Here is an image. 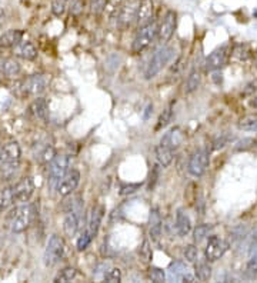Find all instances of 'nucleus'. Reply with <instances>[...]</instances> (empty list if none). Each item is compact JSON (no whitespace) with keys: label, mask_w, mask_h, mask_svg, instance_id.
Masks as SVG:
<instances>
[{"label":"nucleus","mask_w":257,"mask_h":283,"mask_svg":"<svg viewBox=\"0 0 257 283\" xmlns=\"http://www.w3.org/2000/svg\"><path fill=\"white\" fill-rule=\"evenodd\" d=\"M67 1L69 0H53L52 3V12L55 16H62L67 7Z\"/></svg>","instance_id":"58836bf2"},{"label":"nucleus","mask_w":257,"mask_h":283,"mask_svg":"<svg viewBox=\"0 0 257 283\" xmlns=\"http://www.w3.org/2000/svg\"><path fill=\"white\" fill-rule=\"evenodd\" d=\"M149 278L151 279V282L162 283L166 281V273L160 267H151L149 270Z\"/></svg>","instance_id":"c9c22d12"},{"label":"nucleus","mask_w":257,"mask_h":283,"mask_svg":"<svg viewBox=\"0 0 257 283\" xmlns=\"http://www.w3.org/2000/svg\"><path fill=\"white\" fill-rule=\"evenodd\" d=\"M64 253H66V245H64V240L57 236V235H52L50 239L47 242V246H46V250H44V264L52 267L55 266L56 263L62 261L64 258Z\"/></svg>","instance_id":"f03ea898"},{"label":"nucleus","mask_w":257,"mask_h":283,"mask_svg":"<svg viewBox=\"0 0 257 283\" xmlns=\"http://www.w3.org/2000/svg\"><path fill=\"white\" fill-rule=\"evenodd\" d=\"M23 39V32L19 29H10L6 33L0 36V47L1 49H10L20 43Z\"/></svg>","instance_id":"412c9836"},{"label":"nucleus","mask_w":257,"mask_h":283,"mask_svg":"<svg viewBox=\"0 0 257 283\" xmlns=\"http://www.w3.org/2000/svg\"><path fill=\"white\" fill-rule=\"evenodd\" d=\"M156 33H157V27H156L154 22H150L142 27H139V32H137V35L133 40V46H131L133 53H140L146 47H149L151 42L154 40Z\"/></svg>","instance_id":"39448f33"},{"label":"nucleus","mask_w":257,"mask_h":283,"mask_svg":"<svg viewBox=\"0 0 257 283\" xmlns=\"http://www.w3.org/2000/svg\"><path fill=\"white\" fill-rule=\"evenodd\" d=\"M35 192V182L32 177L26 176L20 179L15 186H13V195L15 202H27Z\"/></svg>","instance_id":"9b49d317"},{"label":"nucleus","mask_w":257,"mask_h":283,"mask_svg":"<svg viewBox=\"0 0 257 283\" xmlns=\"http://www.w3.org/2000/svg\"><path fill=\"white\" fill-rule=\"evenodd\" d=\"M252 247H253V249L257 247V229L256 232L253 233V236H252Z\"/></svg>","instance_id":"de8ad7c7"},{"label":"nucleus","mask_w":257,"mask_h":283,"mask_svg":"<svg viewBox=\"0 0 257 283\" xmlns=\"http://www.w3.org/2000/svg\"><path fill=\"white\" fill-rule=\"evenodd\" d=\"M227 250V243L219 236H210L207 240V246L204 249V256L209 262H216L220 259Z\"/></svg>","instance_id":"9d476101"},{"label":"nucleus","mask_w":257,"mask_h":283,"mask_svg":"<svg viewBox=\"0 0 257 283\" xmlns=\"http://www.w3.org/2000/svg\"><path fill=\"white\" fill-rule=\"evenodd\" d=\"M92 240H93V236L89 233V230H85L82 235H80V238L77 239V250H85L89 247V245L92 243Z\"/></svg>","instance_id":"4c0bfd02"},{"label":"nucleus","mask_w":257,"mask_h":283,"mask_svg":"<svg viewBox=\"0 0 257 283\" xmlns=\"http://www.w3.org/2000/svg\"><path fill=\"white\" fill-rule=\"evenodd\" d=\"M20 55L26 60H35L37 57V49L32 42H23L20 46Z\"/></svg>","instance_id":"c85d7f7f"},{"label":"nucleus","mask_w":257,"mask_h":283,"mask_svg":"<svg viewBox=\"0 0 257 283\" xmlns=\"http://www.w3.org/2000/svg\"><path fill=\"white\" fill-rule=\"evenodd\" d=\"M162 229H163V220H162L160 210L157 208H153L149 215V235L154 242L160 239Z\"/></svg>","instance_id":"4468645a"},{"label":"nucleus","mask_w":257,"mask_h":283,"mask_svg":"<svg viewBox=\"0 0 257 283\" xmlns=\"http://www.w3.org/2000/svg\"><path fill=\"white\" fill-rule=\"evenodd\" d=\"M76 276H77V270H76L74 267L69 266V267H64V269H62V270L57 273V276L55 278V282L56 283L72 282L73 279H76Z\"/></svg>","instance_id":"cd10ccee"},{"label":"nucleus","mask_w":257,"mask_h":283,"mask_svg":"<svg viewBox=\"0 0 257 283\" xmlns=\"http://www.w3.org/2000/svg\"><path fill=\"white\" fill-rule=\"evenodd\" d=\"M239 129L244 132H255L257 131V113H252V114H246L243 116L239 123H237Z\"/></svg>","instance_id":"bb28decb"},{"label":"nucleus","mask_w":257,"mask_h":283,"mask_svg":"<svg viewBox=\"0 0 257 283\" xmlns=\"http://www.w3.org/2000/svg\"><path fill=\"white\" fill-rule=\"evenodd\" d=\"M180 281H182V282H190V283H193V282H197V278H196L194 275H190L189 272H186V273H183V275H182V278H180Z\"/></svg>","instance_id":"49530a36"},{"label":"nucleus","mask_w":257,"mask_h":283,"mask_svg":"<svg viewBox=\"0 0 257 283\" xmlns=\"http://www.w3.org/2000/svg\"><path fill=\"white\" fill-rule=\"evenodd\" d=\"M154 15V4L153 0H140L137 6V13H136V22L139 27L151 22Z\"/></svg>","instance_id":"ddd939ff"},{"label":"nucleus","mask_w":257,"mask_h":283,"mask_svg":"<svg viewBox=\"0 0 257 283\" xmlns=\"http://www.w3.org/2000/svg\"><path fill=\"white\" fill-rule=\"evenodd\" d=\"M200 82H202V75H200V72L193 70L192 73H190V76L187 77V82H186V93H192V92H194L197 87L200 86Z\"/></svg>","instance_id":"7c9ffc66"},{"label":"nucleus","mask_w":257,"mask_h":283,"mask_svg":"<svg viewBox=\"0 0 257 283\" xmlns=\"http://www.w3.org/2000/svg\"><path fill=\"white\" fill-rule=\"evenodd\" d=\"M209 230H210V226L209 225H200L196 227L194 230V240L196 242H202L207 235H209Z\"/></svg>","instance_id":"79ce46f5"},{"label":"nucleus","mask_w":257,"mask_h":283,"mask_svg":"<svg viewBox=\"0 0 257 283\" xmlns=\"http://www.w3.org/2000/svg\"><path fill=\"white\" fill-rule=\"evenodd\" d=\"M15 202V195H13V186H4L0 189V213L4 212L7 208L12 206Z\"/></svg>","instance_id":"393cba45"},{"label":"nucleus","mask_w":257,"mask_h":283,"mask_svg":"<svg viewBox=\"0 0 257 283\" xmlns=\"http://www.w3.org/2000/svg\"><path fill=\"white\" fill-rule=\"evenodd\" d=\"M184 259L187 262H196L197 261V256H199V253H197V247L194 246V245H189V246H186V249H184Z\"/></svg>","instance_id":"37998d69"},{"label":"nucleus","mask_w":257,"mask_h":283,"mask_svg":"<svg viewBox=\"0 0 257 283\" xmlns=\"http://www.w3.org/2000/svg\"><path fill=\"white\" fill-rule=\"evenodd\" d=\"M186 272H187V269H186V266H184L182 262H176V263H173V264H171V267H170L171 278H174V279L180 281L182 275H183V273H186Z\"/></svg>","instance_id":"e433bc0d"},{"label":"nucleus","mask_w":257,"mask_h":283,"mask_svg":"<svg viewBox=\"0 0 257 283\" xmlns=\"http://www.w3.org/2000/svg\"><path fill=\"white\" fill-rule=\"evenodd\" d=\"M1 245H3V235H1V230H0V247H1Z\"/></svg>","instance_id":"09e8293b"},{"label":"nucleus","mask_w":257,"mask_h":283,"mask_svg":"<svg viewBox=\"0 0 257 283\" xmlns=\"http://www.w3.org/2000/svg\"><path fill=\"white\" fill-rule=\"evenodd\" d=\"M194 275L197 278V281L206 282L212 278V266L209 264V261H200L196 263L194 266Z\"/></svg>","instance_id":"b1692460"},{"label":"nucleus","mask_w":257,"mask_h":283,"mask_svg":"<svg viewBox=\"0 0 257 283\" xmlns=\"http://www.w3.org/2000/svg\"><path fill=\"white\" fill-rule=\"evenodd\" d=\"M1 70L7 77H16L20 73V65L15 59H4L1 63Z\"/></svg>","instance_id":"a878e982"},{"label":"nucleus","mask_w":257,"mask_h":283,"mask_svg":"<svg viewBox=\"0 0 257 283\" xmlns=\"http://www.w3.org/2000/svg\"><path fill=\"white\" fill-rule=\"evenodd\" d=\"M159 176H160V165L157 163V165L153 166L151 173H150V182H149L150 190L156 186V183H157V180H159Z\"/></svg>","instance_id":"c03bdc74"},{"label":"nucleus","mask_w":257,"mask_h":283,"mask_svg":"<svg viewBox=\"0 0 257 283\" xmlns=\"http://www.w3.org/2000/svg\"><path fill=\"white\" fill-rule=\"evenodd\" d=\"M171 117H173V103H170L166 109L162 112L159 120H157V126H156V131H160L163 128H166L169 123L171 122Z\"/></svg>","instance_id":"c756f323"},{"label":"nucleus","mask_w":257,"mask_h":283,"mask_svg":"<svg viewBox=\"0 0 257 283\" xmlns=\"http://www.w3.org/2000/svg\"><path fill=\"white\" fill-rule=\"evenodd\" d=\"M233 56H235L237 60H249V57H250V52H249V49H247V46H244V44H237L235 46V49H233Z\"/></svg>","instance_id":"72a5a7b5"},{"label":"nucleus","mask_w":257,"mask_h":283,"mask_svg":"<svg viewBox=\"0 0 257 283\" xmlns=\"http://www.w3.org/2000/svg\"><path fill=\"white\" fill-rule=\"evenodd\" d=\"M29 109H30V113H32L36 119L43 120V122L47 120V117H49V103H47L46 99H43V97L35 99V100L32 102V105H30Z\"/></svg>","instance_id":"4be33fe9"},{"label":"nucleus","mask_w":257,"mask_h":283,"mask_svg":"<svg viewBox=\"0 0 257 283\" xmlns=\"http://www.w3.org/2000/svg\"><path fill=\"white\" fill-rule=\"evenodd\" d=\"M176 24H177V15L176 12L169 10L166 15H165V19L159 27V39L160 42L166 43L171 39V36L174 35V30H176Z\"/></svg>","instance_id":"f8f14e48"},{"label":"nucleus","mask_w":257,"mask_h":283,"mask_svg":"<svg viewBox=\"0 0 257 283\" xmlns=\"http://www.w3.org/2000/svg\"><path fill=\"white\" fill-rule=\"evenodd\" d=\"M50 83V76L47 75H32L29 77H26L24 80H21L19 83V90L21 92V94L27 96V94H33V96H37L43 93L46 90V87L49 86Z\"/></svg>","instance_id":"20e7f679"},{"label":"nucleus","mask_w":257,"mask_h":283,"mask_svg":"<svg viewBox=\"0 0 257 283\" xmlns=\"http://www.w3.org/2000/svg\"><path fill=\"white\" fill-rule=\"evenodd\" d=\"M55 156H56L55 148L49 145V146H46L44 151L40 153V162H42V163H50V162L55 159Z\"/></svg>","instance_id":"a19ab883"},{"label":"nucleus","mask_w":257,"mask_h":283,"mask_svg":"<svg viewBox=\"0 0 257 283\" xmlns=\"http://www.w3.org/2000/svg\"><path fill=\"white\" fill-rule=\"evenodd\" d=\"M90 7H92V12H93V13L99 15V13H102V12L105 10V7H106V0H92Z\"/></svg>","instance_id":"a18cd8bd"},{"label":"nucleus","mask_w":257,"mask_h":283,"mask_svg":"<svg viewBox=\"0 0 257 283\" xmlns=\"http://www.w3.org/2000/svg\"><path fill=\"white\" fill-rule=\"evenodd\" d=\"M70 157L66 154H56L55 159L49 163V176L52 182H57L60 177L69 172Z\"/></svg>","instance_id":"1a4fd4ad"},{"label":"nucleus","mask_w":257,"mask_h":283,"mask_svg":"<svg viewBox=\"0 0 257 283\" xmlns=\"http://www.w3.org/2000/svg\"><path fill=\"white\" fill-rule=\"evenodd\" d=\"M79 183H80V172L76 169H72L57 180V193L63 197L69 196L77 189Z\"/></svg>","instance_id":"423d86ee"},{"label":"nucleus","mask_w":257,"mask_h":283,"mask_svg":"<svg viewBox=\"0 0 257 283\" xmlns=\"http://www.w3.org/2000/svg\"><path fill=\"white\" fill-rule=\"evenodd\" d=\"M33 219V210L30 205H21L18 206L9 216V227L13 233L24 232Z\"/></svg>","instance_id":"f257e3e1"},{"label":"nucleus","mask_w":257,"mask_h":283,"mask_svg":"<svg viewBox=\"0 0 257 283\" xmlns=\"http://www.w3.org/2000/svg\"><path fill=\"white\" fill-rule=\"evenodd\" d=\"M171 56H173V47H170V46H163L162 49H159L153 55V57L150 59L147 69H146V73H145L146 79L156 77L162 72V69L169 63Z\"/></svg>","instance_id":"7ed1b4c3"},{"label":"nucleus","mask_w":257,"mask_h":283,"mask_svg":"<svg viewBox=\"0 0 257 283\" xmlns=\"http://www.w3.org/2000/svg\"><path fill=\"white\" fill-rule=\"evenodd\" d=\"M255 142H256V145H257V137H256V139H255Z\"/></svg>","instance_id":"8fccbe9b"},{"label":"nucleus","mask_w":257,"mask_h":283,"mask_svg":"<svg viewBox=\"0 0 257 283\" xmlns=\"http://www.w3.org/2000/svg\"><path fill=\"white\" fill-rule=\"evenodd\" d=\"M20 170V160L16 162H1L0 165V182L13 180Z\"/></svg>","instance_id":"aec40b11"},{"label":"nucleus","mask_w":257,"mask_h":283,"mask_svg":"<svg viewBox=\"0 0 257 283\" xmlns=\"http://www.w3.org/2000/svg\"><path fill=\"white\" fill-rule=\"evenodd\" d=\"M151 256H153V252H151L150 242L149 240H143L142 246L139 247V258L142 259L143 263H150V261H151Z\"/></svg>","instance_id":"473e14b6"},{"label":"nucleus","mask_w":257,"mask_h":283,"mask_svg":"<svg viewBox=\"0 0 257 283\" xmlns=\"http://www.w3.org/2000/svg\"><path fill=\"white\" fill-rule=\"evenodd\" d=\"M209 153L206 151H197L190 156L189 160V173L194 176V177H200L206 173L207 168H209Z\"/></svg>","instance_id":"0eeeda50"},{"label":"nucleus","mask_w":257,"mask_h":283,"mask_svg":"<svg viewBox=\"0 0 257 283\" xmlns=\"http://www.w3.org/2000/svg\"><path fill=\"white\" fill-rule=\"evenodd\" d=\"M137 6H139V1L130 0V1H128V3L122 7V12H120V22L123 23L125 26L130 24L133 19H136Z\"/></svg>","instance_id":"5701e85b"},{"label":"nucleus","mask_w":257,"mask_h":283,"mask_svg":"<svg viewBox=\"0 0 257 283\" xmlns=\"http://www.w3.org/2000/svg\"><path fill=\"white\" fill-rule=\"evenodd\" d=\"M256 65H257V56H256Z\"/></svg>","instance_id":"3c124183"},{"label":"nucleus","mask_w":257,"mask_h":283,"mask_svg":"<svg viewBox=\"0 0 257 283\" xmlns=\"http://www.w3.org/2000/svg\"><path fill=\"white\" fill-rule=\"evenodd\" d=\"M103 216H105V206L103 205L93 206L92 213H90V218H89V225H87V230H89V233L93 238L99 233V229H100Z\"/></svg>","instance_id":"2eb2a0df"},{"label":"nucleus","mask_w":257,"mask_h":283,"mask_svg":"<svg viewBox=\"0 0 257 283\" xmlns=\"http://www.w3.org/2000/svg\"><path fill=\"white\" fill-rule=\"evenodd\" d=\"M246 276L249 279H255L257 276V247H255V252L252 253L250 259L246 266Z\"/></svg>","instance_id":"2f4dec72"},{"label":"nucleus","mask_w":257,"mask_h":283,"mask_svg":"<svg viewBox=\"0 0 257 283\" xmlns=\"http://www.w3.org/2000/svg\"><path fill=\"white\" fill-rule=\"evenodd\" d=\"M173 148L167 142H165L163 139L160 140V143L156 146V159L157 163L163 168H167L173 162Z\"/></svg>","instance_id":"f3484780"},{"label":"nucleus","mask_w":257,"mask_h":283,"mask_svg":"<svg viewBox=\"0 0 257 283\" xmlns=\"http://www.w3.org/2000/svg\"><path fill=\"white\" fill-rule=\"evenodd\" d=\"M142 188V183H123L120 186V195L126 196V195H131L134 192H137Z\"/></svg>","instance_id":"ea45409f"},{"label":"nucleus","mask_w":257,"mask_h":283,"mask_svg":"<svg viewBox=\"0 0 257 283\" xmlns=\"http://www.w3.org/2000/svg\"><path fill=\"white\" fill-rule=\"evenodd\" d=\"M79 223H80V209L67 212L63 222V230L67 238H73L77 233Z\"/></svg>","instance_id":"dca6fc26"},{"label":"nucleus","mask_w":257,"mask_h":283,"mask_svg":"<svg viewBox=\"0 0 257 283\" xmlns=\"http://www.w3.org/2000/svg\"><path fill=\"white\" fill-rule=\"evenodd\" d=\"M176 229L179 236L182 238L187 236L192 232V220L183 209H177L176 212Z\"/></svg>","instance_id":"6ab92c4d"},{"label":"nucleus","mask_w":257,"mask_h":283,"mask_svg":"<svg viewBox=\"0 0 257 283\" xmlns=\"http://www.w3.org/2000/svg\"><path fill=\"white\" fill-rule=\"evenodd\" d=\"M21 149L18 142H9L0 149V162H16L20 160Z\"/></svg>","instance_id":"a211bd4d"},{"label":"nucleus","mask_w":257,"mask_h":283,"mask_svg":"<svg viewBox=\"0 0 257 283\" xmlns=\"http://www.w3.org/2000/svg\"><path fill=\"white\" fill-rule=\"evenodd\" d=\"M227 57H229V47L227 46H221L219 49H216L214 52H212L204 63H203V67H204V72H214V70H219L220 67L226 65L227 62Z\"/></svg>","instance_id":"6e6552de"},{"label":"nucleus","mask_w":257,"mask_h":283,"mask_svg":"<svg viewBox=\"0 0 257 283\" xmlns=\"http://www.w3.org/2000/svg\"><path fill=\"white\" fill-rule=\"evenodd\" d=\"M105 282L120 283L122 282V270L119 267H111L105 275Z\"/></svg>","instance_id":"f704fd0d"}]
</instances>
